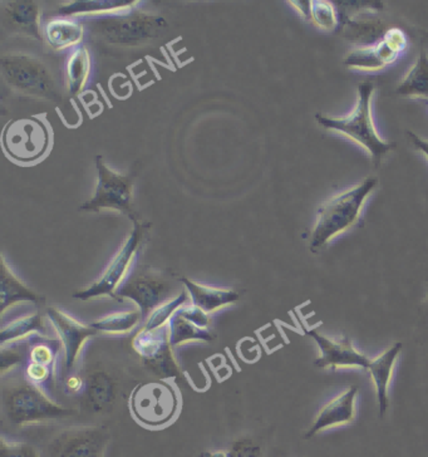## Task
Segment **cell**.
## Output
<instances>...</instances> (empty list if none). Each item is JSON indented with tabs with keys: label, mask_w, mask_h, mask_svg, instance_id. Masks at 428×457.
Instances as JSON below:
<instances>
[{
	"label": "cell",
	"mask_w": 428,
	"mask_h": 457,
	"mask_svg": "<svg viewBox=\"0 0 428 457\" xmlns=\"http://www.w3.org/2000/svg\"><path fill=\"white\" fill-rule=\"evenodd\" d=\"M378 179L367 178L323 204L310 234L309 249L317 254L323 246L358 221L366 200L377 187Z\"/></svg>",
	"instance_id": "obj_1"
},
{
	"label": "cell",
	"mask_w": 428,
	"mask_h": 457,
	"mask_svg": "<svg viewBox=\"0 0 428 457\" xmlns=\"http://www.w3.org/2000/svg\"><path fill=\"white\" fill-rule=\"evenodd\" d=\"M374 92V83H359L358 102L354 106L352 112L346 117H337V119L317 113L316 121L323 129L340 132L367 150L371 154L375 168H378L383 156L394 148V144L382 140L380 134L375 129L374 119H372Z\"/></svg>",
	"instance_id": "obj_2"
},
{
	"label": "cell",
	"mask_w": 428,
	"mask_h": 457,
	"mask_svg": "<svg viewBox=\"0 0 428 457\" xmlns=\"http://www.w3.org/2000/svg\"><path fill=\"white\" fill-rule=\"evenodd\" d=\"M2 74L9 87L28 97L61 102L60 88L51 70L38 58L27 54L3 55Z\"/></svg>",
	"instance_id": "obj_3"
},
{
	"label": "cell",
	"mask_w": 428,
	"mask_h": 457,
	"mask_svg": "<svg viewBox=\"0 0 428 457\" xmlns=\"http://www.w3.org/2000/svg\"><path fill=\"white\" fill-rule=\"evenodd\" d=\"M2 401L9 422L18 428L73 415L72 410L49 400L37 386L28 382L3 388Z\"/></svg>",
	"instance_id": "obj_4"
},
{
	"label": "cell",
	"mask_w": 428,
	"mask_h": 457,
	"mask_svg": "<svg viewBox=\"0 0 428 457\" xmlns=\"http://www.w3.org/2000/svg\"><path fill=\"white\" fill-rule=\"evenodd\" d=\"M168 23L159 15L131 13L112 15L94 21L98 37L119 46H138L157 38Z\"/></svg>",
	"instance_id": "obj_5"
},
{
	"label": "cell",
	"mask_w": 428,
	"mask_h": 457,
	"mask_svg": "<svg viewBox=\"0 0 428 457\" xmlns=\"http://www.w3.org/2000/svg\"><path fill=\"white\" fill-rule=\"evenodd\" d=\"M98 170L97 187L95 195L83 204L81 210L86 212H101V210H117L138 221V214L134 206V179L122 176L107 168L103 156L95 159Z\"/></svg>",
	"instance_id": "obj_6"
},
{
	"label": "cell",
	"mask_w": 428,
	"mask_h": 457,
	"mask_svg": "<svg viewBox=\"0 0 428 457\" xmlns=\"http://www.w3.org/2000/svg\"><path fill=\"white\" fill-rule=\"evenodd\" d=\"M7 155L20 163H35L47 154L51 136L47 126L37 117L9 121L2 136Z\"/></svg>",
	"instance_id": "obj_7"
},
{
	"label": "cell",
	"mask_w": 428,
	"mask_h": 457,
	"mask_svg": "<svg viewBox=\"0 0 428 457\" xmlns=\"http://www.w3.org/2000/svg\"><path fill=\"white\" fill-rule=\"evenodd\" d=\"M129 407L138 422L149 428H160L168 425L177 415L178 400L170 385L149 382L134 391Z\"/></svg>",
	"instance_id": "obj_8"
},
{
	"label": "cell",
	"mask_w": 428,
	"mask_h": 457,
	"mask_svg": "<svg viewBox=\"0 0 428 457\" xmlns=\"http://www.w3.org/2000/svg\"><path fill=\"white\" fill-rule=\"evenodd\" d=\"M111 441L103 426L64 428L45 446V457H104Z\"/></svg>",
	"instance_id": "obj_9"
},
{
	"label": "cell",
	"mask_w": 428,
	"mask_h": 457,
	"mask_svg": "<svg viewBox=\"0 0 428 457\" xmlns=\"http://www.w3.org/2000/svg\"><path fill=\"white\" fill-rule=\"evenodd\" d=\"M147 228H149V225L135 221V228L131 236L128 237V239L123 244L122 248L112 259L107 270H104L103 276L97 282L92 284L91 287H88L87 289L79 290L73 296L81 299V301L100 298V296H115L123 277L128 273L129 265H131L141 243H143Z\"/></svg>",
	"instance_id": "obj_10"
},
{
	"label": "cell",
	"mask_w": 428,
	"mask_h": 457,
	"mask_svg": "<svg viewBox=\"0 0 428 457\" xmlns=\"http://www.w3.org/2000/svg\"><path fill=\"white\" fill-rule=\"evenodd\" d=\"M407 47L405 33L399 28H391L377 45L357 48L344 58V66L350 70L380 71L393 63Z\"/></svg>",
	"instance_id": "obj_11"
},
{
	"label": "cell",
	"mask_w": 428,
	"mask_h": 457,
	"mask_svg": "<svg viewBox=\"0 0 428 457\" xmlns=\"http://www.w3.org/2000/svg\"><path fill=\"white\" fill-rule=\"evenodd\" d=\"M171 286L159 274L141 270L117 289L116 295L131 299L138 305L143 316L152 314L170 295Z\"/></svg>",
	"instance_id": "obj_12"
},
{
	"label": "cell",
	"mask_w": 428,
	"mask_h": 457,
	"mask_svg": "<svg viewBox=\"0 0 428 457\" xmlns=\"http://www.w3.org/2000/svg\"><path fill=\"white\" fill-rule=\"evenodd\" d=\"M307 335L318 345L320 356L314 361V366L318 369L337 370L341 367H358V369L368 370L371 358L356 350L350 337L342 336L340 341H333L314 329L308 330Z\"/></svg>",
	"instance_id": "obj_13"
},
{
	"label": "cell",
	"mask_w": 428,
	"mask_h": 457,
	"mask_svg": "<svg viewBox=\"0 0 428 457\" xmlns=\"http://www.w3.org/2000/svg\"><path fill=\"white\" fill-rule=\"evenodd\" d=\"M157 329H143L135 339V348L144 364L155 375L160 377H171L177 375V362L171 354L170 335L159 333Z\"/></svg>",
	"instance_id": "obj_14"
},
{
	"label": "cell",
	"mask_w": 428,
	"mask_h": 457,
	"mask_svg": "<svg viewBox=\"0 0 428 457\" xmlns=\"http://www.w3.org/2000/svg\"><path fill=\"white\" fill-rule=\"evenodd\" d=\"M358 386H350L346 391L342 392L340 396L329 401L328 403L319 411L312 426L308 428L304 437L312 438L319 432L335 426L347 425L356 420V398L358 396Z\"/></svg>",
	"instance_id": "obj_15"
},
{
	"label": "cell",
	"mask_w": 428,
	"mask_h": 457,
	"mask_svg": "<svg viewBox=\"0 0 428 457\" xmlns=\"http://www.w3.org/2000/svg\"><path fill=\"white\" fill-rule=\"evenodd\" d=\"M48 316L49 320L54 322L57 332L60 333L64 352H66V361L64 362H66L67 370H70L75 366L77 357H78L79 351L82 350L86 339L95 336L97 330L92 328V326L79 323L75 318L69 316L58 308H49Z\"/></svg>",
	"instance_id": "obj_16"
},
{
	"label": "cell",
	"mask_w": 428,
	"mask_h": 457,
	"mask_svg": "<svg viewBox=\"0 0 428 457\" xmlns=\"http://www.w3.org/2000/svg\"><path fill=\"white\" fill-rule=\"evenodd\" d=\"M211 320L208 313L193 307H184L177 312L174 320L170 323V342L171 345H181V343L191 341V339H211L210 326Z\"/></svg>",
	"instance_id": "obj_17"
},
{
	"label": "cell",
	"mask_w": 428,
	"mask_h": 457,
	"mask_svg": "<svg viewBox=\"0 0 428 457\" xmlns=\"http://www.w3.org/2000/svg\"><path fill=\"white\" fill-rule=\"evenodd\" d=\"M3 23L12 32L27 34L28 37L41 39L39 32V21H41V8L36 2L29 0H17L3 4Z\"/></svg>",
	"instance_id": "obj_18"
},
{
	"label": "cell",
	"mask_w": 428,
	"mask_h": 457,
	"mask_svg": "<svg viewBox=\"0 0 428 457\" xmlns=\"http://www.w3.org/2000/svg\"><path fill=\"white\" fill-rule=\"evenodd\" d=\"M403 345L401 342L394 343L387 351L380 356L374 358L369 364V375L374 381L375 394H377L378 409H380V415L383 417L386 415L388 407H390V396H388V388H390L391 378L394 364H396L397 358L401 353Z\"/></svg>",
	"instance_id": "obj_19"
},
{
	"label": "cell",
	"mask_w": 428,
	"mask_h": 457,
	"mask_svg": "<svg viewBox=\"0 0 428 457\" xmlns=\"http://www.w3.org/2000/svg\"><path fill=\"white\" fill-rule=\"evenodd\" d=\"M116 382L106 370H95L86 379V398L92 412L103 415L115 404Z\"/></svg>",
	"instance_id": "obj_20"
},
{
	"label": "cell",
	"mask_w": 428,
	"mask_h": 457,
	"mask_svg": "<svg viewBox=\"0 0 428 457\" xmlns=\"http://www.w3.org/2000/svg\"><path fill=\"white\" fill-rule=\"evenodd\" d=\"M181 282L186 287L193 305L208 314L220 310L225 305L232 304L240 298L239 293L233 289L202 286V284L193 282V280L187 279V278H183Z\"/></svg>",
	"instance_id": "obj_21"
},
{
	"label": "cell",
	"mask_w": 428,
	"mask_h": 457,
	"mask_svg": "<svg viewBox=\"0 0 428 457\" xmlns=\"http://www.w3.org/2000/svg\"><path fill=\"white\" fill-rule=\"evenodd\" d=\"M0 301H2V314H4L5 311L15 303L42 301L41 295L28 288L14 276L4 258H2V296H0Z\"/></svg>",
	"instance_id": "obj_22"
},
{
	"label": "cell",
	"mask_w": 428,
	"mask_h": 457,
	"mask_svg": "<svg viewBox=\"0 0 428 457\" xmlns=\"http://www.w3.org/2000/svg\"><path fill=\"white\" fill-rule=\"evenodd\" d=\"M397 94L403 97L428 98V54L422 49L418 60L399 83Z\"/></svg>",
	"instance_id": "obj_23"
},
{
	"label": "cell",
	"mask_w": 428,
	"mask_h": 457,
	"mask_svg": "<svg viewBox=\"0 0 428 457\" xmlns=\"http://www.w3.org/2000/svg\"><path fill=\"white\" fill-rule=\"evenodd\" d=\"M83 26L76 21L67 20H54L49 21L45 27V36L49 45L54 49L61 51L75 47L83 39Z\"/></svg>",
	"instance_id": "obj_24"
},
{
	"label": "cell",
	"mask_w": 428,
	"mask_h": 457,
	"mask_svg": "<svg viewBox=\"0 0 428 457\" xmlns=\"http://www.w3.org/2000/svg\"><path fill=\"white\" fill-rule=\"evenodd\" d=\"M89 68H91V57L88 49L78 47L75 49L67 62L66 86L69 94L76 97L85 88L88 79Z\"/></svg>",
	"instance_id": "obj_25"
},
{
	"label": "cell",
	"mask_w": 428,
	"mask_h": 457,
	"mask_svg": "<svg viewBox=\"0 0 428 457\" xmlns=\"http://www.w3.org/2000/svg\"><path fill=\"white\" fill-rule=\"evenodd\" d=\"M143 318L140 311L117 312L92 323V328L104 333H128L135 328Z\"/></svg>",
	"instance_id": "obj_26"
},
{
	"label": "cell",
	"mask_w": 428,
	"mask_h": 457,
	"mask_svg": "<svg viewBox=\"0 0 428 457\" xmlns=\"http://www.w3.org/2000/svg\"><path fill=\"white\" fill-rule=\"evenodd\" d=\"M132 4L136 3L131 2H75L70 3L60 9L61 13L72 14H104L106 12L116 13V12H126L134 7Z\"/></svg>",
	"instance_id": "obj_27"
},
{
	"label": "cell",
	"mask_w": 428,
	"mask_h": 457,
	"mask_svg": "<svg viewBox=\"0 0 428 457\" xmlns=\"http://www.w3.org/2000/svg\"><path fill=\"white\" fill-rule=\"evenodd\" d=\"M307 21H312L317 27L322 28V29L332 30L337 27V12L331 2L314 0V2H310Z\"/></svg>",
	"instance_id": "obj_28"
},
{
	"label": "cell",
	"mask_w": 428,
	"mask_h": 457,
	"mask_svg": "<svg viewBox=\"0 0 428 457\" xmlns=\"http://www.w3.org/2000/svg\"><path fill=\"white\" fill-rule=\"evenodd\" d=\"M41 328H43V320L39 314L20 318V320H14V322L8 324V326L3 327L2 343L5 345V343L12 341V339L26 336L27 333Z\"/></svg>",
	"instance_id": "obj_29"
},
{
	"label": "cell",
	"mask_w": 428,
	"mask_h": 457,
	"mask_svg": "<svg viewBox=\"0 0 428 457\" xmlns=\"http://www.w3.org/2000/svg\"><path fill=\"white\" fill-rule=\"evenodd\" d=\"M186 293L177 295L172 301L166 302L161 307L157 308L152 314H151L149 320L144 329L155 330L162 328L163 324L170 320L172 314H177V312L183 307L184 303H186Z\"/></svg>",
	"instance_id": "obj_30"
},
{
	"label": "cell",
	"mask_w": 428,
	"mask_h": 457,
	"mask_svg": "<svg viewBox=\"0 0 428 457\" xmlns=\"http://www.w3.org/2000/svg\"><path fill=\"white\" fill-rule=\"evenodd\" d=\"M0 457H41L32 445L14 443L2 437L0 441Z\"/></svg>",
	"instance_id": "obj_31"
},
{
	"label": "cell",
	"mask_w": 428,
	"mask_h": 457,
	"mask_svg": "<svg viewBox=\"0 0 428 457\" xmlns=\"http://www.w3.org/2000/svg\"><path fill=\"white\" fill-rule=\"evenodd\" d=\"M230 457H263V449L251 437H242L232 445Z\"/></svg>",
	"instance_id": "obj_32"
},
{
	"label": "cell",
	"mask_w": 428,
	"mask_h": 457,
	"mask_svg": "<svg viewBox=\"0 0 428 457\" xmlns=\"http://www.w3.org/2000/svg\"><path fill=\"white\" fill-rule=\"evenodd\" d=\"M52 351L45 345H37L32 351V362L39 364H47L51 362Z\"/></svg>",
	"instance_id": "obj_33"
},
{
	"label": "cell",
	"mask_w": 428,
	"mask_h": 457,
	"mask_svg": "<svg viewBox=\"0 0 428 457\" xmlns=\"http://www.w3.org/2000/svg\"><path fill=\"white\" fill-rule=\"evenodd\" d=\"M48 370L45 364L32 363L28 367V376L35 382L42 381L47 376Z\"/></svg>",
	"instance_id": "obj_34"
},
{
	"label": "cell",
	"mask_w": 428,
	"mask_h": 457,
	"mask_svg": "<svg viewBox=\"0 0 428 457\" xmlns=\"http://www.w3.org/2000/svg\"><path fill=\"white\" fill-rule=\"evenodd\" d=\"M408 135L409 137H411L412 142H414L416 148L422 151L428 159V140H422L421 137H418L417 135L412 134V132H408Z\"/></svg>",
	"instance_id": "obj_35"
},
{
	"label": "cell",
	"mask_w": 428,
	"mask_h": 457,
	"mask_svg": "<svg viewBox=\"0 0 428 457\" xmlns=\"http://www.w3.org/2000/svg\"><path fill=\"white\" fill-rule=\"evenodd\" d=\"M67 386H69L70 391L77 392L81 388L82 379H79L78 377H70Z\"/></svg>",
	"instance_id": "obj_36"
},
{
	"label": "cell",
	"mask_w": 428,
	"mask_h": 457,
	"mask_svg": "<svg viewBox=\"0 0 428 457\" xmlns=\"http://www.w3.org/2000/svg\"><path fill=\"white\" fill-rule=\"evenodd\" d=\"M7 358V353L5 352H3L2 353V370L4 369L5 366H7L8 360H5ZM21 360L20 356H17V354L13 353L12 354L11 360H9V362H12V364H15L18 362V361Z\"/></svg>",
	"instance_id": "obj_37"
},
{
	"label": "cell",
	"mask_w": 428,
	"mask_h": 457,
	"mask_svg": "<svg viewBox=\"0 0 428 457\" xmlns=\"http://www.w3.org/2000/svg\"><path fill=\"white\" fill-rule=\"evenodd\" d=\"M202 457H230L229 451H208Z\"/></svg>",
	"instance_id": "obj_38"
},
{
	"label": "cell",
	"mask_w": 428,
	"mask_h": 457,
	"mask_svg": "<svg viewBox=\"0 0 428 457\" xmlns=\"http://www.w3.org/2000/svg\"><path fill=\"white\" fill-rule=\"evenodd\" d=\"M427 313H428V308H427Z\"/></svg>",
	"instance_id": "obj_39"
}]
</instances>
